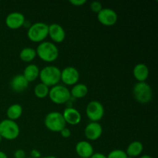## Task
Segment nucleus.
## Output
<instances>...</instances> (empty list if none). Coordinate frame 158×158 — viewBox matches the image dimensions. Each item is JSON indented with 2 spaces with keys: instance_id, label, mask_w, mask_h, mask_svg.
<instances>
[{
  "instance_id": "obj_1",
  "label": "nucleus",
  "mask_w": 158,
  "mask_h": 158,
  "mask_svg": "<svg viewBox=\"0 0 158 158\" xmlns=\"http://www.w3.org/2000/svg\"><path fill=\"white\" fill-rule=\"evenodd\" d=\"M35 52L40 60L47 63L55 61L59 56L58 48L51 42H42L37 46Z\"/></svg>"
},
{
  "instance_id": "obj_2",
  "label": "nucleus",
  "mask_w": 158,
  "mask_h": 158,
  "mask_svg": "<svg viewBox=\"0 0 158 158\" xmlns=\"http://www.w3.org/2000/svg\"><path fill=\"white\" fill-rule=\"evenodd\" d=\"M40 78L41 83L49 86L58 85L61 77V70L55 66H47L40 70Z\"/></svg>"
},
{
  "instance_id": "obj_3",
  "label": "nucleus",
  "mask_w": 158,
  "mask_h": 158,
  "mask_svg": "<svg viewBox=\"0 0 158 158\" xmlns=\"http://www.w3.org/2000/svg\"><path fill=\"white\" fill-rule=\"evenodd\" d=\"M133 94L134 99L142 104L151 102L153 97L152 89L146 82H137L133 88Z\"/></svg>"
},
{
  "instance_id": "obj_4",
  "label": "nucleus",
  "mask_w": 158,
  "mask_h": 158,
  "mask_svg": "<svg viewBox=\"0 0 158 158\" xmlns=\"http://www.w3.org/2000/svg\"><path fill=\"white\" fill-rule=\"evenodd\" d=\"M44 124L48 130L52 132L60 133L63 128L66 127V122L60 113L53 111L50 112L46 116L44 120Z\"/></svg>"
},
{
  "instance_id": "obj_5",
  "label": "nucleus",
  "mask_w": 158,
  "mask_h": 158,
  "mask_svg": "<svg viewBox=\"0 0 158 158\" xmlns=\"http://www.w3.org/2000/svg\"><path fill=\"white\" fill-rule=\"evenodd\" d=\"M49 32V26L44 23H35L31 25L27 32L28 38L34 43H42Z\"/></svg>"
},
{
  "instance_id": "obj_6",
  "label": "nucleus",
  "mask_w": 158,
  "mask_h": 158,
  "mask_svg": "<svg viewBox=\"0 0 158 158\" xmlns=\"http://www.w3.org/2000/svg\"><path fill=\"white\" fill-rule=\"evenodd\" d=\"M19 127L13 120L5 119L0 122V136L8 140H13L19 137Z\"/></svg>"
},
{
  "instance_id": "obj_7",
  "label": "nucleus",
  "mask_w": 158,
  "mask_h": 158,
  "mask_svg": "<svg viewBox=\"0 0 158 158\" xmlns=\"http://www.w3.org/2000/svg\"><path fill=\"white\" fill-rule=\"evenodd\" d=\"M49 97L51 101L56 104H64L71 99L70 91L66 86L56 85L52 86L49 92Z\"/></svg>"
},
{
  "instance_id": "obj_8",
  "label": "nucleus",
  "mask_w": 158,
  "mask_h": 158,
  "mask_svg": "<svg viewBox=\"0 0 158 158\" xmlns=\"http://www.w3.org/2000/svg\"><path fill=\"white\" fill-rule=\"evenodd\" d=\"M86 114L89 120L92 122H98L104 115V108L101 103L97 100L89 102L86 106Z\"/></svg>"
},
{
  "instance_id": "obj_9",
  "label": "nucleus",
  "mask_w": 158,
  "mask_h": 158,
  "mask_svg": "<svg viewBox=\"0 0 158 158\" xmlns=\"http://www.w3.org/2000/svg\"><path fill=\"white\" fill-rule=\"evenodd\" d=\"M80 80V73L73 66H67L61 71L60 80L67 86H74Z\"/></svg>"
},
{
  "instance_id": "obj_10",
  "label": "nucleus",
  "mask_w": 158,
  "mask_h": 158,
  "mask_svg": "<svg viewBox=\"0 0 158 158\" xmlns=\"http://www.w3.org/2000/svg\"><path fill=\"white\" fill-rule=\"evenodd\" d=\"M98 21L105 26H113L117 23L118 16L117 12L111 9L105 8L97 13Z\"/></svg>"
},
{
  "instance_id": "obj_11",
  "label": "nucleus",
  "mask_w": 158,
  "mask_h": 158,
  "mask_svg": "<svg viewBox=\"0 0 158 158\" xmlns=\"http://www.w3.org/2000/svg\"><path fill=\"white\" fill-rule=\"evenodd\" d=\"M24 15L21 12H13L9 13L6 18V24L11 29H17L23 26L25 23Z\"/></svg>"
},
{
  "instance_id": "obj_12",
  "label": "nucleus",
  "mask_w": 158,
  "mask_h": 158,
  "mask_svg": "<svg viewBox=\"0 0 158 158\" xmlns=\"http://www.w3.org/2000/svg\"><path fill=\"white\" fill-rule=\"evenodd\" d=\"M48 35H49L50 39L54 43H61L66 38V32L60 24L52 23L49 26Z\"/></svg>"
},
{
  "instance_id": "obj_13",
  "label": "nucleus",
  "mask_w": 158,
  "mask_h": 158,
  "mask_svg": "<svg viewBox=\"0 0 158 158\" xmlns=\"http://www.w3.org/2000/svg\"><path fill=\"white\" fill-rule=\"evenodd\" d=\"M85 136L89 140H97L103 134V127L98 122H91L85 128Z\"/></svg>"
},
{
  "instance_id": "obj_14",
  "label": "nucleus",
  "mask_w": 158,
  "mask_h": 158,
  "mask_svg": "<svg viewBox=\"0 0 158 158\" xmlns=\"http://www.w3.org/2000/svg\"><path fill=\"white\" fill-rule=\"evenodd\" d=\"M62 114H63L66 123L75 126V125L79 124L81 121V114L77 109L73 107L66 108Z\"/></svg>"
},
{
  "instance_id": "obj_15",
  "label": "nucleus",
  "mask_w": 158,
  "mask_h": 158,
  "mask_svg": "<svg viewBox=\"0 0 158 158\" xmlns=\"http://www.w3.org/2000/svg\"><path fill=\"white\" fill-rule=\"evenodd\" d=\"M75 151L77 155L81 158H89L94 154L92 144L85 140H82L77 143Z\"/></svg>"
},
{
  "instance_id": "obj_16",
  "label": "nucleus",
  "mask_w": 158,
  "mask_h": 158,
  "mask_svg": "<svg viewBox=\"0 0 158 158\" xmlns=\"http://www.w3.org/2000/svg\"><path fill=\"white\" fill-rule=\"evenodd\" d=\"M29 85V82L25 79L23 74H18L12 79L10 86L15 93H21L26 90Z\"/></svg>"
},
{
  "instance_id": "obj_17",
  "label": "nucleus",
  "mask_w": 158,
  "mask_h": 158,
  "mask_svg": "<svg viewBox=\"0 0 158 158\" xmlns=\"http://www.w3.org/2000/svg\"><path fill=\"white\" fill-rule=\"evenodd\" d=\"M134 77L138 82H145L149 77V69L143 63L136 65L133 70Z\"/></svg>"
},
{
  "instance_id": "obj_18",
  "label": "nucleus",
  "mask_w": 158,
  "mask_h": 158,
  "mask_svg": "<svg viewBox=\"0 0 158 158\" xmlns=\"http://www.w3.org/2000/svg\"><path fill=\"white\" fill-rule=\"evenodd\" d=\"M40 69L35 64H29L25 68L23 71V77L29 83L33 82L36 80L40 76Z\"/></svg>"
},
{
  "instance_id": "obj_19",
  "label": "nucleus",
  "mask_w": 158,
  "mask_h": 158,
  "mask_svg": "<svg viewBox=\"0 0 158 158\" xmlns=\"http://www.w3.org/2000/svg\"><path fill=\"white\" fill-rule=\"evenodd\" d=\"M143 143L140 141H133L128 145L127 151H125L127 155L130 157H138L143 152Z\"/></svg>"
},
{
  "instance_id": "obj_20",
  "label": "nucleus",
  "mask_w": 158,
  "mask_h": 158,
  "mask_svg": "<svg viewBox=\"0 0 158 158\" xmlns=\"http://www.w3.org/2000/svg\"><path fill=\"white\" fill-rule=\"evenodd\" d=\"M88 94V87L83 83H77L70 90V95L73 98L81 99L86 97Z\"/></svg>"
},
{
  "instance_id": "obj_21",
  "label": "nucleus",
  "mask_w": 158,
  "mask_h": 158,
  "mask_svg": "<svg viewBox=\"0 0 158 158\" xmlns=\"http://www.w3.org/2000/svg\"><path fill=\"white\" fill-rule=\"evenodd\" d=\"M22 114H23V107L21 105L18 104V103L11 105L6 111L8 119L13 120V121L18 120L21 117Z\"/></svg>"
},
{
  "instance_id": "obj_22",
  "label": "nucleus",
  "mask_w": 158,
  "mask_h": 158,
  "mask_svg": "<svg viewBox=\"0 0 158 158\" xmlns=\"http://www.w3.org/2000/svg\"><path fill=\"white\" fill-rule=\"evenodd\" d=\"M36 57L35 49L31 47H26L22 49L19 53V58L25 63H30Z\"/></svg>"
},
{
  "instance_id": "obj_23",
  "label": "nucleus",
  "mask_w": 158,
  "mask_h": 158,
  "mask_svg": "<svg viewBox=\"0 0 158 158\" xmlns=\"http://www.w3.org/2000/svg\"><path fill=\"white\" fill-rule=\"evenodd\" d=\"M49 87L42 83H38L34 88V94H35V97L40 99L46 98L47 96H49Z\"/></svg>"
},
{
  "instance_id": "obj_24",
  "label": "nucleus",
  "mask_w": 158,
  "mask_h": 158,
  "mask_svg": "<svg viewBox=\"0 0 158 158\" xmlns=\"http://www.w3.org/2000/svg\"><path fill=\"white\" fill-rule=\"evenodd\" d=\"M106 158H128V156L127 155L125 151L117 149L110 152L106 156Z\"/></svg>"
},
{
  "instance_id": "obj_25",
  "label": "nucleus",
  "mask_w": 158,
  "mask_h": 158,
  "mask_svg": "<svg viewBox=\"0 0 158 158\" xmlns=\"http://www.w3.org/2000/svg\"><path fill=\"white\" fill-rule=\"evenodd\" d=\"M90 9L94 13L97 14L103 9V6H102L101 2H100L94 1L90 4Z\"/></svg>"
},
{
  "instance_id": "obj_26",
  "label": "nucleus",
  "mask_w": 158,
  "mask_h": 158,
  "mask_svg": "<svg viewBox=\"0 0 158 158\" xmlns=\"http://www.w3.org/2000/svg\"><path fill=\"white\" fill-rule=\"evenodd\" d=\"M60 134H61V136L63 137V138H69V137L71 136L70 130H69V128H67V127L63 128V129L62 130V131H60Z\"/></svg>"
},
{
  "instance_id": "obj_27",
  "label": "nucleus",
  "mask_w": 158,
  "mask_h": 158,
  "mask_svg": "<svg viewBox=\"0 0 158 158\" xmlns=\"http://www.w3.org/2000/svg\"><path fill=\"white\" fill-rule=\"evenodd\" d=\"M14 158H26V152L23 150H16L14 153Z\"/></svg>"
},
{
  "instance_id": "obj_28",
  "label": "nucleus",
  "mask_w": 158,
  "mask_h": 158,
  "mask_svg": "<svg viewBox=\"0 0 158 158\" xmlns=\"http://www.w3.org/2000/svg\"><path fill=\"white\" fill-rule=\"evenodd\" d=\"M86 2V0H70L69 3L74 6H82Z\"/></svg>"
},
{
  "instance_id": "obj_29",
  "label": "nucleus",
  "mask_w": 158,
  "mask_h": 158,
  "mask_svg": "<svg viewBox=\"0 0 158 158\" xmlns=\"http://www.w3.org/2000/svg\"><path fill=\"white\" fill-rule=\"evenodd\" d=\"M41 157V154L39 151L37 150H32L31 151V157L32 158H40Z\"/></svg>"
},
{
  "instance_id": "obj_30",
  "label": "nucleus",
  "mask_w": 158,
  "mask_h": 158,
  "mask_svg": "<svg viewBox=\"0 0 158 158\" xmlns=\"http://www.w3.org/2000/svg\"><path fill=\"white\" fill-rule=\"evenodd\" d=\"M89 158H106V156L101 154V153H95Z\"/></svg>"
},
{
  "instance_id": "obj_31",
  "label": "nucleus",
  "mask_w": 158,
  "mask_h": 158,
  "mask_svg": "<svg viewBox=\"0 0 158 158\" xmlns=\"http://www.w3.org/2000/svg\"><path fill=\"white\" fill-rule=\"evenodd\" d=\"M0 158H8V157L7 155H6V153L0 151Z\"/></svg>"
},
{
  "instance_id": "obj_32",
  "label": "nucleus",
  "mask_w": 158,
  "mask_h": 158,
  "mask_svg": "<svg viewBox=\"0 0 158 158\" xmlns=\"http://www.w3.org/2000/svg\"><path fill=\"white\" fill-rule=\"evenodd\" d=\"M139 158H153V157H151V156L148 155V154H145V155L141 156V157H140Z\"/></svg>"
},
{
  "instance_id": "obj_33",
  "label": "nucleus",
  "mask_w": 158,
  "mask_h": 158,
  "mask_svg": "<svg viewBox=\"0 0 158 158\" xmlns=\"http://www.w3.org/2000/svg\"><path fill=\"white\" fill-rule=\"evenodd\" d=\"M40 158H56L55 156H46V157H43Z\"/></svg>"
},
{
  "instance_id": "obj_34",
  "label": "nucleus",
  "mask_w": 158,
  "mask_h": 158,
  "mask_svg": "<svg viewBox=\"0 0 158 158\" xmlns=\"http://www.w3.org/2000/svg\"><path fill=\"white\" fill-rule=\"evenodd\" d=\"M2 137H1V136H0V142L2 141Z\"/></svg>"
},
{
  "instance_id": "obj_35",
  "label": "nucleus",
  "mask_w": 158,
  "mask_h": 158,
  "mask_svg": "<svg viewBox=\"0 0 158 158\" xmlns=\"http://www.w3.org/2000/svg\"><path fill=\"white\" fill-rule=\"evenodd\" d=\"M26 158H32V157H26Z\"/></svg>"
},
{
  "instance_id": "obj_36",
  "label": "nucleus",
  "mask_w": 158,
  "mask_h": 158,
  "mask_svg": "<svg viewBox=\"0 0 158 158\" xmlns=\"http://www.w3.org/2000/svg\"><path fill=\"white\" fill-rule=\"evenodd\" d=\"M128 158H134V157H128Z\"/></svg>"
}]
</instances>
